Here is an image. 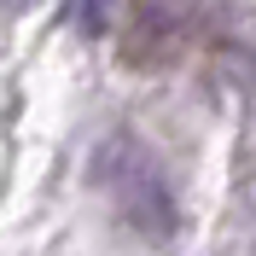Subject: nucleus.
Wrapping results in <instances>:
<instances>
[{"label": "nucleus", "mask_w": 256, "mask_h": 256, "mask_svg": "<svg viewBox=\"0 0 256 256\" xmlns=\"http://www.w3.org/2000/svg\"><path fill=\"white\" fill-rule=\"evenodd\" d=\"M94 180L99 192L122 210V222L146 239H175L180 227V204H175V180L134 134H111L94 152Z\"/></svg>", "instance_id": "obj_1"}, {"label": "nucleus", "mask_w": 256, "mask_h": 256, "mask_svg": "<svg viewBox=\"0 0 256 256\" xmlns=\"http://www.w3.org/2000/svg\"><path fill=\"white\" fill-rule=\"evenodd\" d=\"M192 30V0H140L128 30V64H169Z\"/></svg>", "instance_id": "obj_2"}, {"label": "nucleus", "mask_w": 256, "mask_h": 256, "mask_svg": "<svg viewBox=\"0 0 256 256\" xmlns=\"http://www.w3.org/2000/svg\"><path fill=\"white\" fill-rule=\"evenodd\" d=\"M111 12H116V0H88V6H82V30L88 35L111 30Z\"/></svg>", "instance_id": "obj_3"}]
</instances>
